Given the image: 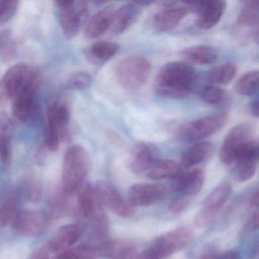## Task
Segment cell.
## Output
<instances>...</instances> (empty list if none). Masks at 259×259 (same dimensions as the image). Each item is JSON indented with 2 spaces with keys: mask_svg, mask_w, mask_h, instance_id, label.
<instances>
[{
  "mask_svg": "<svg viewBox=\"0 0 259 259\" xmlns=\"http://www.w3.org/2000/svg\"><path fill=\"white\" fill-rule=\"evenodd\" d=\"M245 227L251 231L257 230V228H258V211H257V209H256L254 212H253L252 214L248 218L246 224H245Z\"/></svg>",
  "mask_w": 259,
  "mask_h": 259,
  "instance_id": "42",
  "label": "cell"
},
{
  "mask_svg": "<svg viewBox=\"0 0 259 259\" xmlns=\"http://www.w3.org/2000/svg\"><path fill=\"white\" fill-rule=\"evenodd\" d=\"M97 195L103 206L120 218H130L134 214L133 206L125 201L113 185L100 180L95 186Z\"/></svg>",
  "mask_w": 259,
  "mask_h": 259,
  "instance_id": "12",
  "label": "cell"
},
{
  "mask_svg": "<svg viewBox=\"0 0 259 259\" xmlns=\"http://www.w3.org/2000/svg\"><path fill=\"white\" fill-rule=\"evenodd\" d=\"M70 114L69 109L63 104H54L48 111V125L57 130L61 140L69 139V125Z\"/></svg>",
  "mask_w": 259,
  "mask_h": 259,
  "instance_id": "22",
  "label": "cell"
},
{
  "mask_svg": "<svg viewBox=\"0 0 259 259\" xmlns=\"http://www.w3.org/2000/svg\"><path fill=\"white\" fill-rule=\"evenodd\" d=\"M97 254V250L92 245L81 244L58 253L55 257L60 259L92 258L96 257Z\"/></svg>",
  "mask_w": 259,
  "mask_h": 259,
  "instance_id": "31",
  "label": "cell"
},
{
  "mask_svg": "<svg viewBox=\"0 0 259 259\" xmlns=\"http://www.w3.org/2000/svg\"><path fill=\"white\" fill-rule=\"evenodd\" d=\"M27 198L31 201H37L41 196V186L37 179L30 178L25 186Z\"/></svg>",
  "mask_w": 259,
  "mask_h": 259,
  "instance_id": "39",
  "label": "cell"
},
{
  "mask_svg": "<svg viewBox=\"0 0 259 259\" xmlns=\"http://www.w3.org/2000/svg\"><path fill=\"white\" fill-rule=\"evenodd\" d=\"M180 55L185 61L195 65L212 64L218 58L217 50L207 45L189 47L183 50Z\"/></svg>",
  "mask_w": 259,
  "mask_h": 259,
  "instance_id": "24",
  "label": "cell"
},
{
  "mask_svg": "<svg viewBox=\"0 0 259 259\" xmlns=\"http://www.w3.org/2000/svg\"><path fill=\"white\" fill-rule=\"evenodd\" d=\"M151 72V63L146 58L140 56H130L118 63L116 79L122 87L133 90L145 85Z\"/></svg>",
  "mask_w": 259,
  "mask_h": 259,
  "instance_id": "5",
  "label": "cell"
},
{
  "mask_svg": "<svg viewBox=\"0 0 259 259\" xmlns=\"http://www.w3.org/2000/svg\"><path fill=\"white\" fill-rule=\"evenodd\" d=\"M244 4H258V0H242Z\"/></svg>",
  "mask_w": 259,
  "mask_h": 259,
  "instance_id": "50",
  "label": "cell"
},
{
  "mask_svg": "<svg viewBox=\"0 0 259 259\" xmlns=\"http://www.w3.org/2000/svg\"><path fill=\"white\" fill-rule=\"evenodd\" d=\"M167 189L156 183H136L128 191V201L133 207H145L161 201Z\"/></svg>",
  "mask_w": 259,
  "mask_h": 259,
  "instance_id": "13",
  "label": "cell"
},
{
  "mask_svg": "<svg viewBox=\"0 0 259 259\" xmlns=\"http://www.w3.org/2000/svg\"><path fill=\"white\" fill-rule=\"evenodd\" d=\"M171 190L180 196L192 197L199 193L205 181V172L203 169H194L186 174L180 172L172 179Z\"/></svg>",
  "mask_w": 259,
  "mask_h": 259,
  "instance_id": "16",
  "label": "cell"
},
{
  "mask_svg": "<svg viewBox=\"0 0 259 259\" xmlns=\"http://www.w3.org/2000/svg\"><path fill=\"white\" fill-rule=\"evenodd\" d=\"M119 50V45L114 42L101 40L93 44L88 50L89 60L97 63H104L114 57Z\"/></svg>",
  "mask_w": 259,
  "mask_h": 259,
  "instance_id": "29",
  "label": "cell"
},
{
  "mask_svg": "<svg viewBox=\"0 0 259 259\" xmlns=\"http://www.w3.org/2000/svg\"><path fill=\"white\" fill-rule=\"evenodd\" d=\"M98 255L107 258L130 259L139 257L137 245L128 239L107 240L97 249Z\"/></svg>",
  "mask_w": 259,
  "mask_h": 259,
  "instance_id": "17",
  "label": "cell"
},
{
  "mask_svg": "<svg viewBox=\"0 0 259 259\" xmlns=\"http://www.w3.org/2000/svg\"><path fill=\"white\" fill-rule=\"evenodd\" d=\"M82 234L83 228L80 224H67L60 227L46 245L51 253L62 252L73 246Z\"/></svg>",
  "mask_w": 259,
  "mask_h": 259,
  "instance_id": "18",
  "label": "cell"
},
{
  "mask_svg": "<svg viewBox=\"0 0 259 259\" xmlns=\"http://www.w3.org/2000/svg\"><path fill=\"white\" fill-rule=\"evenodd\" d=\"M37 73H32L16 96L13 112L16 120L22 123L40 119V108L35 103L36 91L40 84Z\"/></svg>",
  "mask_w": 259,
  "mask_h": 259,
  "instance_id": "6",
  "label": "cell"
},
{
  "mask_svg": "<svg viewBox=\"0 0 259 259\" xmlns=\"http://www.w3.org/2000/svg\"><path fill=\"white\" fill-rule=\"evenodd\" d=\"M85 1H87V0H81V4H84Z\"/></svg>",
  "mask_w": 259,
  "mask_h": 259,
  "instance_id": "51",
  "label": "cell"
},
{
  "mask_svg": "<svg viewBox=\"0 0 259 259\" xmlns=\"http://www.w3.org/2000/svg\"><path fill=\"white\" fill-rule=\"evenodd\" d=\"M258 81V71H249L238 79L235 85V89L239 95L242 96H251L257 92Z\"/></svg>",
  "mask_w": 259,
  "mask_h": 259,
  "instance_id": "30",
  "label": "cell"
},
{
  "mask_svg": "<svg viewBox=\"0 0 259 259\" xmlns=\"http://www.w3.org/2000/svg\"><path fill=\"white\" fill-rule=\"evenodd\" d=\"M14 132L11 118L4 113L0 112V139L11 141Z\"/></svg>",
  "mask_w": 259,
  "mask_h": 259,
  "instance_id": "37",
  "label": "cell"
},
{
  "mask_svg": "<svg viewBox=\"0 0 259 259\" xmlns=\"http://www.w3.org/2000/svg\"><path fill=\"white\" fill-rule=\"evenodd\" d=\"M19 0H2L0 3V24L9 22L16 14Z\"/></svg>",
  "mask_w": 259,
  "mask_h": 259,
  "instance_id": "36",
  "label": "cell"
},
{
  "mask_svg": "<svg viewBox=\"0 0 259 259\" xmlns=\"http://www.w3.org/2000/svg\"><path fill=\"white\" fill-rule=\"evenodd\" d=\"M18 198L15 195H10L0 205V226L7 225L11 222L17 211Z\"/></svg>",
  "mask_w": 259,
  "mask_h": 259,
  "instance_id": "33",
  "label": "cell"
},
{
  "mask_svg": "<svg viewBox=\"0 0 259 259\" xmlns=\"http://www.w3.org/2000/svg\"><path fill=\"white\" fill-rule=\"evenodd\" d=\"M237 73V66L234 63L228 62L213 68L207 72V79L214 85H227L230 84Z\"/></svg>",
  "mask_w": 259,
  "mask_h": 259,
  "instance_id": "28",
  "label": "cell"
},
{
  "mask_svg": "<svg viewBox=\"0 0 259 259\" xmlns=\"http://www.w3.org/2000/svg\"><path fill=\"white\" fill-rule=\"evenodd\" d=\"M92 1L96 4H104L108 2V1H110V0H92Z\"/></svg>",
  "mask_w": 259,
  "mask_h": 259,
  "instance_id": "49",
  "label": "cell"
},
{
  "mask_svg": "<svg viewBox=\"0 0 259 259\" xmlns=\"http://www.w3.org/2000/svg\"><path fill=\"white\" fill-rule=\"evenodd\" d=\"M50 251L48 250L47 245L41 247L36 250L32 255L31 256V258L40 259V258H48L50 257Z\"/></svg>",
  "mask_w": 259,
  "mask_h": 259,
  "instance_id": "43",
  "label": "cell"
},
{
  "mask_svg": "<svg viewBox=\"0 0 259 259\" xmlns=\"http://www.w3.org/2000/svg\"><path fill=\"white\" fill-rule=\"evenodd\" d=\"M60 8L73 5L74 0H54Z\"/></svg>",
  "mask_w": 259,
  "mask_h": 259,
  "instance_id": "46",
  "label": "cell"
},
{
  "mask_svg": "<svg viewBox=\"0 0 259 259\" xmlns=\"http://www.w3.org/2000/svg\"><path fill=\"white\" fill-rule=\"evenodd\" d=\"M13 231L22 236H37L47 227L48 219L43 212L39 210H19L11 222Z\"/></svg>",
  "mask_w": 259,
  "mask_h": 259,
  "instance_id": "11",
  "label": "cell"
},
{
  "mask_svg": "<svg viewBox=\"0 0 259 259\" xmlns=\"http://www.w3.org/2000/svg\"><path fill=\"white\" fill-rule=\"evenodd\" d=\"M114 10L111 7L104 9L97 13L89 20L85 29V36L93 39L100 37L110 29Z\"/></svg>",
  "mask_w": 259,
  "mask_h": 259,
  "instance_id": "26",
  "label": "cell"
},
{
  "mask_svg": "<svg viewBox=\"0 0 259 259\" xmlns=\"http://www.w3.org/2000/svg\"><path fill=\"white\" fill-rule=\"evenodd\" d=\"M196 82V72L185 62H171L163 66L155 81L157 93L169 98H186L192 93Z\"/></svg>",
  "mask_w": 259,
  "mask_h": 259,
  "instance_id": "1",
  "label": "cell"
},
{
  "mask_svg": "<svg viewBox=\"0 0 259 259\" xmlns=\"http://www.w3.org/2000/svg\"><path fill=\"white\" fill-rule=\"evenodd\" d=\"M201 98L205 103L212 105H223L228 101V94L224 89L214 86L206 87L201 93Z\"/></svg>",
  "mask_w": 259,
  "mask_h": 259,
  "instance_id": "34",
  "label": "cell"
},
{
  "mask_svg": "<svg viewBox=\"0 0 259 259\" xmlns=\"http://www.w3.org/2000/svg\"><path fill=\"white\" fill-rule=\"evenodd\" d=\"M45 145L47 148L51 152H55L58 150L60 146V134L57 130L52 127L47 125L45 133Z\"/></svg>",
  "mask_w": 259,
  "mask_h": 259,
  "instance_id": "38",
  "label": "cell"
},
{
  "mask_svg": "<svg viewBox=\"0 0 259 259\" xmlns=\"http://www.w3.org/2000/svg\"><path fill=\"white\" fill-rule=\"evenodd\" d=\"M160 152L155 145L139 142L133 148L128 160V167L136 174H146L153 163L158 160Z\"/></svg>",
  "mask_w": 259,
  "mask_h": 259,
  "instance_id": "15",
  "label": "cell"
},
{
  "mask_svg": "<svg viewBox=\"0 0 259 259\" xmlns=\"http://www.w3.org/2000/svg\"><path fill=\"white\" fill-rule=\"evenodd\" d=\"M31 74V67L24 63L10 68L0 81V103L14 98Z\"/></svg>",
  "mask_w": 259,
  "mask_h": 259,
  "instance_id": "14",
  "label": "cell"
},
{
  "mask_svg": "<svg viewBox=\"0 0 259 259\" xmlns=\"http://www.w3.org/2000/svg\"><path fill=\"white\" fill-rule=\"evenodd\" d=\"M140 10L135 4H126L114 10L110 29L113 34H120L126 31L139 17Z\"/></svg>",
  "mask_w": 259,
  "mask_h": 259,
  "instance_id": "20",
  "label": "cell"
},
{
  "mask_svg": "<svg viewBox=\"0 0 259 259\" xmlns=\"http://www.w3.org/2000/svg\"><path fill=\"white\" fill-rule=\"evenodd\" d=\"M255 132V125L251 122H241L231 128L226 136L220 150L221 162L228 166L235 154L248 142L254 139Z\"/></svg>",
  "mask_w": 259,
  "mask_h": 259,
  "instance_id": "10",
  "label": "cell"
},
{
  "mask_svg": "<svg viewBox=\"0 0 259 259\" xmlns=\"http://www.w3.org/2000/svg\"><path fill=\"white\" fill-rule=\"evenodd\" d=\"M130 1H132L135 5L139 6V7H148L151 5L154 0H130Z\"/></svg>",
  "mask_w": 259,
  "mask_h": 259,
  "instance_id": "45",
  "label": "cell"
},
{
  "mask_svg": "<svg viewBox=\"0 0 259 259\" xmlns=\"http://www.w3.org/2000/svg\"><path fill=\"white\" fill-rule=\"evenodd\" d=\"M90 168L87 151L80 145H72L66 149L63 166V192L72 195L84 182Z\"/></svg>",
  "mask_w": 259,
  "mask_h": 259,
  "instance_id": "2",
  "label": "cell"
},
{
  "mask_svg": "<svg viewBox=\"0 0 259 259\" xmlns=\"http://www.w3.org/2000/svg\"><path fill=\"white\" fill-rule=\"evenodd\" d=\"M233 192V186L229 182H223L218 185L206 198L199 211L195 218V224L198 228L210 227L217 219L220 210L226 204Z\"/></svg>",
  "mask_w": 259,
  "mask_h": 259,
  "instance_id": "8",
  "label": "cell"
},
{
  "mask_svg": "<svg viewBox=\"0 0 259 259\" xmlns=\"http://www.w3.org/2000/svg\"><path fill=\"white\" fill-rule=\"evenodd\" d=\"M193 240V231L187 227H180L159 236L147 249L139 254V257L164 258L184 249Z\"/></svg>",
  "mask_w": 259,
  "mask_h": 259,
  "instance_id": "3",
  "label": "cell"
},
{
  "mask_svg": "<svg viewBox=\"0 0 259 259\" xmlns=\"http://www.w3.org/2000/svg\"><path fill=\"white\" fill-rule=\"evenodd\" d=\"M16 51V45L12 39L10 30L0 32V59L4 63L11 61Z\"/></svg>",
  "mask_w": 259,
  "mask_h": 259,
  "instance_id": "32",
  "label": "cell"
},
{
  "mask_svg": "<svg viewBox=\"0 0 259 259\" xmlns=\"http://www.w3.org/2000/svg\"><path fill=\"white\" fill-rule=\"evenodd\" d=\"M257 202H258V192H257V191H255V192H253L252 195L250 198V204L252 207H257Z\"/></svg>",
  "mask_w": 259,
  "mask_h": 259,
  "instance_id": "47",
  "label": "cell"
},
{
  "mask_svg": "<svg viewBox=\"0 0 259 259\" xmlns=\"http://www.w3.org/2000/svg\"><path fill=\"white\" fill-rule=\"evenodd\" d=\"M185 8H169L159 12L154 16L153 25L160 32H168L175 29L179 24L187 16Z\"/></svg>",
  "mask_w": 259,
  "mask_h": 259,
  "instance_id": "23",
  "label": "cell"
},
{
  "mask_svg": "<svg viewBox=\"0 0 259 259\" xmlns=\"http://www.w3.org/2000/svg\"><path fill=\"white\" fill-rule=\"evenodd\" d=\"M92 81V77L87 72H77L68 81L67 88L70 90H85L90 87Z\"/></svg>",
  "mask_w": 259,
  "mask_h": 259,
  "instance_id": "35",
  "label": "cell"
},
{
  "mask_svg": "<svg viewBox=\"0 0 259 259\" xmlns=\"http://www.w3.org/2000/svg\"><path fill=\"white\" fill-rule=\"evenodd\" d=\"M78 201L81 214L100 234L108 233L109 221L95 187L88 183H81L77 189Z\"/></svg>",
  "mask_w": 259,
  "mask_h": 259,
  "instance_id": "4",
  "label": "cell"
},
{
  "mask_svg": "<svg viewBox=\"0 0 259 259\" xmlns=\"http://www.w3.org/2000/svg\"><path fill=\"white\" fill-rule=\"evenodd\" d=\"M11 141L0 139V158L3 163H8L11 157Z\"/></svg>",
  "mask_w": 259,
  "mask_h": 259,
  "instance_id": "41",
  "label": "cell"
},
{
  "mask_svg": "<svg viewBox=\"0 0 259 259\" xmlns=\"http://www.w3.org/2000/svg\"><path fill=\"white\" fill-rule=\"evenodd\" d=\"M250 112L253 116L257 117L258 116V100L256 99L251 102L250 105Z\"/></svg>",
  "mask_w": 259,
  "mask_h": 259,
  "instance_id": "44",
  "label": "cell"
},
{
  "mask_svg": "<svg viewBox=\"0 0 259 259\" xmlns=\"http://www.w3.org/2000/svg\"><path fill=\"white\" fill-rule=\"evenodd\" d=\"M162 5L166 7H172L175 6L178 2H180V0H159Z\"/></svg>",
  "mask_w": 259,
  "mask_h": 259,
  "instance_id": "48",
  "label": "cell"
},
{
  "mask_svg": "<svg viewBox=\"0 0 259 259\" xmlns=\"http://www.w3.org/2000/svg\"><path fill=\"white\" fill-rule=\"evenodd\" d=\"M214 145L210 142H202L192 145L183 154L180 160L185 168L193 167L208 160L214 152Z\"/></svg>",
  "mask_w": 259,
  "mask_h": 259,
  "instance_id": "21",
  "label": "cell"
},
{
  "mask_svg": "<svg viewBox=\"0 0 259 259\" xmlns=\"http://www.w3.org/2000/svg\"><path fill=\"white\" fill-rule=\"evenodd\" d=\"M181 172L180 166L171 160H156L146 172L147 177L153 180H169L175 178Z\"/></svg>",
  "mask_w": 259,
  "mask_h": 259,
  "instance_id": "27",
  "label": "cell"
},
{
  "mask_svg": "<svg viewBox=\"0 0 259 259\" xmlns=\"http://www.w3.org/2000/svg\"><path fill=\"white\" fill-rule=\"evenodd\" d=\"M227 8L225 0H212L198 14L197 25L201 29H211L218 25Z\"/></svg>",
  "mask_w": 259,
  "mask_h": 259,
  "instance_id": "25",
  "label": "cell"
},
{
  "mask_svg": "<svg viewBox=\"0 0 259 259\" xmlns=\"http://www.w3.org/2000/svg\"><path fill=\"white\" fill-rule=\"evenodd\" d=\"M258 158V140L254 139L235 154L231 163L228 165L233 178L239 183H244L252 178L257 172Z\"/></svg>",
  "mask_w": 259,
  "mask_h": 259,
  "instance_id": "9",
  "label": "cell"
},
{
  "mask_svg": "<svg viewBox=\"0 0 259 259\" xmlns=\"http://www.w3.org/2000/svg\"><path fill=\"white\" fill-rule=\"evenodd\" d=\"M192 197L179 196L176 198L169 206V211L174 214L181 213L188 208L192 204Z\"/></svg>",
  "mask_w": 259,
  "mask_h": 259,
  "instance_id": "40",
  "label": "cell"
},
{
  "mask_svg": "<svg viewBox=\"0 0 259 259\" xmlns=\"http://www.w3.org/2000/svg\"><path fill=\"white\" fill-rule=\"evenodd\" d=\"M227 121L228 116L225 113L200 118L180 125L177 130V136L183 142H197L218 133Z\"/></svg>",
  "mask_w": 259,
  "mask_h": 259,
  "instance_id": "7",
  "label": "cell"
},
{
  "mask_svg": "<svg viewBox=\"0 0 259 259\" xmlns=\"http://www.w3.org/2000/svg\"><path fill=\"white\" fill-rule=\"evenodd\" d=\"M60 9V20L63 34L66 38H73L87 19V8L84 4H81L78 10H75L73 5Z\"/></svg>",
  "mask_w": 259,
  "mask_h": 259,
  "instance_id": "19",
  "label": "cell"
}]
</instances>
